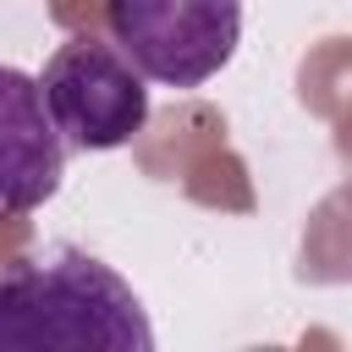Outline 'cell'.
I'll return each mask as SVG.
<instances>
[{
    "label": "cell",
    "mask_w": 352,
    "mask_h": 352,
    "mask_svg": "<svg viewBox=\"0 0 352 352\" xmlns=\"http://www.w3.org/2000/svg\"><path fill=\"white\" fill-rule=\"evenodd\" d=\"M66 148L38 77L0 60V220L33 214L60 192Z\"/></svg>",
    "instance_id": "277c9868"
},
{
    "label": "cell",
    "mask_w": 352,
    "mask_h": 352,
    "mask_svg": "<svg viewBox=\"0 0 352 352\" xmlns=\"http://www.w3.org/2000/svg\"><path fill=\"white\" fill-rule=\"evenodd\" d=\"M110 38L160 88H204L242 44V0H104Z\"/></svg>",
    "instance_id": "7a4b0ae2"
},
{
    "label": "cell",
    "mask_w": 352,
    "mask_h": 352,
    "mask_svg": "<svg viewBox=\"0 0 352 352\" xmlns=\"http://www.w3.org/2000/svg\"><path fill=\"white\" fill-rule=\"evenodd\" d=\"M44 104L60 126V138L82 154H110L126 148L143 121H148V77L121 55V44L77 33L66 44H55V55L44 60Z\"/></svg>",
    "instance_id": "3957f363"
},
{
    "label": "cell",
    "mask_w": 352,
    "mask_h": 352,
    "mask_svg": "<svg viewBox=\"0 0 352 352\" xmlns=\"http://www.w3.org/2000/svg\"><path fill=\"white\" fill-rule=\"evenodd\" d=\"M0 352H154V324L116 264L55 242L0 275Z\"/></svg>",
    "instance_id": "6da1fadb"
}]
</instances>
